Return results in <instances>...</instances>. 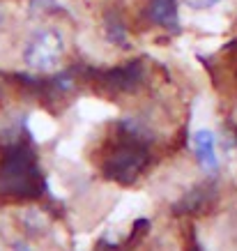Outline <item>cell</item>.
<instances>
[{
  "mask_svg": "<svg viewBox=\"0 0 237 251\" xmlns=\"http://www.w3.org/2000/svg\"><path fill=\"white\" fill-rule=\"evenodd\" d=\"M193 145H196V154H198V161L203 166L207 168H216L219 159H216V152H214V134L207 129H200L196 131L193 136Z\"/></svg>",
  "mask_w": 237,
  "mask_h": 251,
  "instance_id": "8992f818",
  "label": "cell"
},
{
  "mask_svg": "<svg viewBox=\"0 0 237 251\" xmlns=\"http://www.w3.org/2000/svg\"><path fill=\"white\" fill-rule=\"evenodd\" d=\"M14 251H30V247H28L25 242H16L14 244Z\"/></svg>",
  "mask_w": 237,
  "mask_h": 251,
  "instance_id": "ba28073f",
  "label": "cell"
},
{
  "mask_svg": "<svg viewBox=\"0 0 237 251\" xmlns=\"http://www.w3.org/2000/svg\"><path fill=\"white\" fill-rule=\"evenodd\" d=\"M150 164L147 138L131 122H120L118 131L104 143L101 175L118 184H131Z\"/></svg>",
  "mask_w": 237,
  "mask_h": 251,
  "instance_id": "6da1fadb",
  "label": "cell"
},
{
  "mask_svg": "<svg viewBox=\"0 0 237 251\" xmlns=\"http://www.w3.org/2000/svg\"><path fill=\"white\" fill-rule=\"evenodd\" d=\"M46 191L44 175L37 166V157L28 138H23L0 161V194L14 201L39 198Z\"/></svg>",
  "mask_w": 237,
  "mask_h": 251,
  "instance_id": "7a4b0ae2",
  "label": "cell"
},
{
  "mask_svg": "<svg viewBox=\"0 0 237 251\" xmlns=\"http://www.w3.org/2000/svg\"><path fill=\"white\" fill-rule=\"evenodd\" d=\"M65 37L55 28H39L23 49V62L35 72H51L62 62Z\"/></svg>",
  "mask_w": 237,
  "mask_h": 251,
  "instance_id": "3957f363",
  "label": "cell"
},
{
  "mask_svg": "<svg viewBox=\"0 0 237 251\" xmlns=\"http://www.w3.org/2000/svg\"><path fill=\"white\" fill-rule=\"evenodd\" d=\"M187 2V7L191 9H212L216 5H221L223 0H184Z\"/></svg>",
  "mask_w": 237,
  "mask_h": 251,
  "instance_id": "52a82bcc",
  "label": "cell"
},
{
  "mask_svg": "<svg viewBox=\"0 0 237 251\" xmlns=\"http://www.w3.org/2000/svg\"><path fill=\"white\" fill-rule=\"evenodd\" d=\"M191 251H200V249H196V247H193V249H191Z\"/></svg>",
  "mask_w": 237,
  "mask_h": 251,
  "instance_id": "9c48e42d",
  "label": "cell"
},
{
  "mask_svg": "<svg viewBox=\"0 0 237 251\" xmlns=\"http://www.w3.org/2000/svg\"><path fill=\"white\" fill-rule=\"evenodd\" d=\"M141 81H143V65L134 60L129 65H124V67H115L111 72H104L99 81H97V85H99V92L118 97V95L136 92L141 88Z\"/></svg>",
  "mask_w": 237,
  "mask_h": 251,
  "instance_id": "277c9868",
  "label": "cell"
},
{
  "mask_svg": "<svg viewBox=\"0 0 237 251\" xmlns=\"http://www.w3.org/2000/svg\"><path fill=\"white\" fill-rule=\"evenodd\" d=\"M147 16L157 25L166 28H177V7L175 0H152L147 5Z\"/></svg>",
  "mask_w": 237,
  "mask_h": 251,
  "instance_id": "5b68a950",
  "label": "cell"
}]
</instances>
